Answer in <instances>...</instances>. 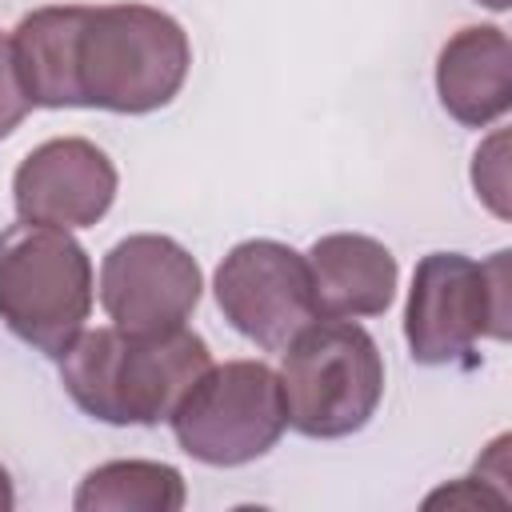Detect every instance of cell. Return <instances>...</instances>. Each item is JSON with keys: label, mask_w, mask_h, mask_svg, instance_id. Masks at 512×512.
Listing matches in <instances>:
<instances>
[{"label": "cell", "mask_w": 512, "mask_h": 512, "mask_svg": "<svg viewBox=\"0 0 512 512\" xmlns=\"http://www.w3.org/2000/svg\"><path fill=\"white\" fill-rule=\"evenodd\" d=\"M188 32L148 4H68L64 108L144 116L176 100L188 80Z\"/></svg>", "instance_id": "cell-1"}, {"label": "cell", "mask_w": 512, "mask_h": 512, "mask_svg": "<svg viewBox=\"0 0 512 512\" xmlns=\"http://www.w3.org/2000/svg\"><path fill=\"white\" fill-rule=\"evenodd\" d=\"M212 364L204 336L92 328L60 352V384L80 412L104 424H160Z\"/></svg>", "instance_id": "cell-2"}, {"label": "cell", "mask_w": 512, "mask_h": 512, "mask_svg": "<svg viewBox=\"0 0 512 512\" xmlns=\"http://www.w3.org/2000/svg\"><path fill=\"white\" fill-rule=\"evenodd\" d=\"M288 428L312 440L360 432L384 400V356L352 320H320L300 328L280 364Z\"/></svg>", "instance_id": "cell-3"}, {"label": "cell", "mask_w": 512, "mask_h": 512, "mask_svg": "<svg viewBox=\"0 0 512 512\" xmlns=\"http://www.w3.org/2000/svg\"><path fill=\"white\" fill-rule=\"evenodd\" d=\"M92 312V260L64 228L8 224L0 232V320L36 352H60Z\"/></svg>", "instance_id": "cell-4"}, {"label": "cell", "mask_w": 512, "mask_h": 512, "mask_svg": "<svg viewBox=\"0 0 512 512\" xmlns=\"http://www.w3.org/2000/svg\"><path fill=\"white\" fill-rule=\"evenodd\" d=\"M480 336L508 340V252H428L408 288L404 340L416 364H472Z\"/></svg>", "instance_id": "cell-5"}, {"label": "cell", "mask_w": 512, "mask_h": 512, "mask_svg": "<svg viewBox=\"0 0 512 512\" xmlns=\"http://www.w3.org/2000/svg\"><path fill=\"white\" fill-rule=\"evenodd\" d=\"M176 444L212 468H240L276 448L288 428L280 372L264 360L208 364L168 416Z\"/></svg>", "instance_id": "cell-6"}, {"label": "cell", "mask_w": 512, "mask_h": 512, "mask_svg": "<svg viewBox=\"0 0 512 512\" xmlns=\"http://www.w3.org/2000/svg\"><path fill=\"white\" fill-rule=\"evenodd\" d=\"M212 292L224 320L264 352H284L316 320L308 256L280 240H240L220 260Z\"/></svg>", "instance_id": "cell-7"}, {"label": "cell", "mask_w": 512, "mask_h": 512, "mask_svg": "<svg viewBox=\"0 0 512 512\" xmlns=\"http://www.w3.org/2000/svg\"><path fill=\"white\" fill-rule=\"evenodd\" d=\"M204 276L196 256L160 232H140L108 248L100 264V304L124 332H172L196 312Z\"/></svg>", "instance_id": "cell-8"}, {"label": "cell", "mask_w": 512, "mask_h": 512, "mask_svg": "<svg viewBox=\"0 0 512 512\" xmlns=\"http://www.w3.org/2000/svg\"><path fill=\"white\" fill-rule=\"evenodd\" d=\"M116 184L120 176L104 148L84 136H56L20 160L12 176V200L20 220L72 232L92 228L112 208Z\"/></svg>", "instance_id": "cell-9"}, {"label": "cell", "mask_w": 512, "mask_h": 512, "mask_svg": "<svg viewBox=\"0 0 512 512\" xmlns=\"http://www.w3.org/2000/svg\"><path fill=\"white\" fill-rule=\"evenodd\" d=\"M312 300L316 316L328 320H360L384 316L396 296V256L360 232H332L308 248Z\"/></svg>", "instance_id": "cell-10"}, {"label": "cell", "mask_w": 512, "mask_h": 512, "mask_svg": "<svg viewBox=\"0 0 512 512\" xmlns=\"http://www.w3.org/2000/svg\"><path fill=\"white\" fill-rule=\"evenodd\" d=\"M436 92L452 120L488 128L512 104V44L496 24L460 28L436 56Z\"/></svg>", "instance_id": "cell-11"}, {"label": "cell", "mask_w": 512, "mask_h": 512, "mask_svg": "<svg viewBox=\"0 0 512 512\" xmlns=\"http://www.w3.org/2000/svg\"><path fill=\"white\" fill-rule=\"evenodd\" d=\"M184 500V476L160 460H108L72 496L76 512H180Z\"/></svg>", "instance_id": "cell-12"}, {"label": "cell", "mask_w": 512, "mask_h": 512, "mask_svg": "<svg viewBox=\"0 0 512 512\" xmlns=\"http://www.w3.org/2000/svg\"><path fill=\"white\" fill-rule=\"evenodd\" d=\"M32 100L20 84V72H16V56H12V36L0 32V140L12 136L20 128V120L28 116Z\"/></svg>", "instance_id": "cell-13"}, {"label": "cell", "mask_w": 512, "mask_h": 512, "mask_svg": "<svg viewBox=\"0 0 512 512\" xmlns=\"http://www.w3.org/2000/svg\"><path fill=\"white\" fill-rule=\"evenodd\" d=\"M12 508H16V492H12V480H8V472L0 464V512H12Z\"/></svg>", "instance_id": "cell-14"}, {"label": "cell", "mask_w": 512, "mask_h": 512, "mask_svg": "<svg viewBox=\"0 0 512 512\" xmlns=\"http://www.w3.org/2000/svg\"><path fill=\"white\" fill-rule=\"evenodd\" d=\"M476 4H484V8H496V12H504L512 0H476Z\"/></svg>", "instance_id": "cell-15"}]
</instances>
